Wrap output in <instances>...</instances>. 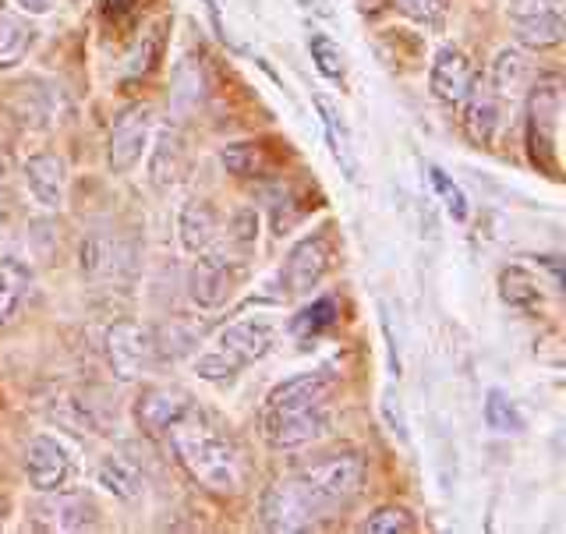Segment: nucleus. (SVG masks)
I'll return each mask as SVG.
<instances>
[{
	"mask_svg": "<svg viewBox=\"0 0 566 534\" xmlns=\"http://www.w3.org/2000/svg\"><path fill=\"white\" fill-rule=\"evenodd\" d=\"M164 436L170 442L177 464H181L202 489L220 492V495L244 489L248 468H244L241 450L206 415L195 411V407L177 415L164 429Z\"/></svg>",
	"mask_w": 566,
	"mask_h": 534,
	"instance_id": "nucleus-1",
	"label": "nucleus"
},
{
	"mask_svg": "<svg viewBox=\"0 0 566 534\" xmlns=\"http://www.w3.org/2000/svg\"><path fill=\"white\" fill-rule=\"evenodd\" d=\"M273 347V329L262 323V318H241V323L227 326L220 333V344L212 354H202L195 362V371L209 383H223V379H234L244 365H255L262 362L265 354Z\"/></svg>",
	"mask_w": 566,
	"mask_h": 534,
	"instance_id": "nucleus-2",
	"label": "nucleus"
},
{
	"mask_svg": "<svg viewBox=\"0 0 566 534\" xmlns=\"http://www.w3.org/2000/svg\"><path fill=\"white\" fill-rule=\"evenodd\" d=\"M329 400H265L262 439L273 450H297L329 432Z\"/></svg>",
	"mask_w": 566,
	"mask_h": 534,
	"instance_id": "nucleus-3",
	"label": "nucleus"
},
{
	"mask_svg": "<svg viewBox=\"0 0 566 534\" xmlns=\"http://www.w3.org/2000/svg\"><path fill=\"white\" fill-rule=\"evenodd\" d=\"M305 482L308 495L315 500L318 513H333L344 510L354 495L361 492L365 485V460L358 453H344V457H329L323 464H312L308 471L297 474Z\"/></svg>",
	"mask_w": 566,
	"mask_h": 534,
	"instance_id": "nucleus-4",
	"label": "nucleus"
},
{
	"mask_svg": "<svg viewBox=\"0 0 566 534\" xmlns=\"http://www.w3.org/2000/svg\"><path fill=\"white\" fill-rule=\"evenodd\" d=\"M556 128H559V85L542 82L531 88V100H527V149H531V159H535V167H542L548 177L559 174Z\"/></svg>",
	"mask_w": 566,
	"mask_h": 534,
	"instance_id": "nucleus-5",
	"label": "nucleus"
},
{
	"mask_svg": "<svg viewBox=\"0 0 566 534\" xmlns=\"http://www.w3.org/2000/svg\"><path fill=\"white\" fill-rule=\"evenodd\" d=\"M323 521L315 500L308 495L305 482L294 474V478H283L273 489H265L262 495V524L270 531H308Z\"/></svg>",
	"mask_w": 566,
	"mask_h": 534,
	"instance_id": "nucleus-6",
	"label": "nucleus"
},
{
	"mask_svg": "<svg viewBox=\"0 0 566 534\" xmlns=\"http://www.w3.org/2000/svg\"><path fill=\"white\" fill-rule=\"evenodd\" d=\"M513 32L531 50L559 46L566 25H563V0H513L510 8Z\"/></svg>",
	"mask_w": 566,
	"mask_h": 534,
	"instance_id": "nucleus-7",
	"label": "nucleus"
},
{
	"mask_svg": "<svg viewBox=\"0 0 566 534\" xmlns=\"http://www.w3.org/2000/svg\"><path fill=\"white\" fill-rule=\"evenodd\" d=\"M149 132H153V111L149 106H128L120 111L111 132V149H106V164L114 174H128L142 153L149 146Z\"/></svg>",
	"mask_w": 566,
	"mask_h": 534,
	"instance_id": "nucleus-8",
	"label": "nucleus"
},
{
	"mask_svg": "<svg viewBox=\"0 0 566 534\" xmlns=\"http://www.w3.org/2000/svg\"><path fill=\"white\" fill-rule=\"evenodd\" d=\"M106 358L114 365V376L120 379H138L156 358V341L149 329L135 323H117L106 333Z\"/></svg>",
	"mask_w": 566,
	"mask_h": 534,
	"instance_id": "nucleus-9",
	"label": "nucleus"
},
{
	"mask_svg": "<svg viewBox=\"0 0 566 534\" xmlns=\"http://www.w3.org/2000/svg\"><path fill=\"white\" fill-rule=\"evenodd\" d=\"M32 517L46 531H85L96 524V506L85 492L53 489L43 492L32 506Z\"/></svg>",
	"mask_w": 566,
	"mask_h": 534,
	"instance_id": "nucleus-10",
	"label": "nucleus"
},
{
	"mask_svg": "<svg viewBox=\"0 0 566 534\" xmlns=\"http://www.w3.org/2000/svg\"><path fill=\"white\" fill-rule=\"evenodd\" d=\"M333 262V244L326 234H308L305 241H297L283 265V283L291 294H312L318 287V280L329 273Z\"/></svg>",
	"mask_w": 566,
	"mask_h": 534,
	"instance_id": "nucleus-11",
	"label": "nucleus"
},
{
	"mask_svg": "<svg viewBox=\"0 0 566 534\" xmlns=\"http://www.w3.org/2000/svg\"><path fill=\"white\" fill-rule=\"evenodd\" d=\"M474 82H478V71H474V64H471V57L464 50L442 46L436 53L432 71H429V88H432L436 100L460 106L474 93Z\"/></svg>",
	"mask_w": 566,
	"mask_h": 534,
	"instance_id": "nucleus-12",
	"label": "nucleus"
},
{
	"mask_svg": "<svg viewBox=\"0 0 566 534\" xmlns=\"http://www.w3.org/2000/svg\"><path fill=\"white\" fill-rule=\"evenodd\" d=\"M25 474L35 492H53V489H67L75 468H71V457L57 439L35 436L25 450Z\"/></svg>",
	"mask_w": 566,
	"mask_h": 534,
	"instance_id": "nucleus-13",
	"label": "nucleus"
},
{
	"mask_svg": "<svg viewBox=\"0 0 566 534\" xmlns=\"http://www.w3.org/2000/svg\"><path fill=\"white\" fill-rule=\"evenodd\" d=\"M234 294V270L223 255H199L188 273V297L199 308H223Z\"/></svg>",
	"mask_w": 566,
	"mask_h": 534,
	"instance_id": "nucleus-14",
	"label": "nucleus"
},
{
	"mask_svg": "<svg viewBox=\"0 0 566 534\" xmlns=\"http://www.w3.org/2000/svg\"><path fill=\"white\" fill-rule=\"evenodd\" d=\"M25 185L32 191V199L40 202L43 209H61L64 206V159L61 156H50V153H40L32 156L25 164Z\"/></svg>",
	"mask_w": 566,
	"mask_h": 534,
	"instance_id": "nucleus-15",
	"label": "nucleus"
},
{
	"mask_svg": "<svg viewBox=\"0 0 566 534\" xmlns=\"http://www.w3.org/2000/svg\"><path fill=\"white\" fill-rule=\"evenodd\" d=\"M177 234H181L185 252H209V244L217 241V212H212V206L202 199H188L181 206V217H177Z\"/></svg>",
	"mask_w": 566,
	"mask_h": 534,
	"instance_id": "nucleus-16",
	"label": "nucleus"
},
{
	"mask_svg": "<svg viewBox=\"0 0 566 534\" xmlns=\"http://www.w3.org/2000/svg\"><path fill=\"white\" fill-rule=\"evenodd\" d=\"M185 170V142L177 132H159L153 156H149V185L156 191H170L177 181H181Z\"/></svg>",
	"mask_w": 566,
	"mask_h": 534,
	"instance_id": "nucleus-17",
	"label": "nucleus"
},
{
	"mask_svg": "<svg viewBox=\"0 0 566 534\" xmlns=\"http://www.w3.org/2000/svg\"><path fill=\"white\" fill-rule=\"evenodd\" d=\"M188 407L191 400L181 389H149V394H142L138 400V421L149 436H164L167 425L181 411H188Z\"/></svg>",
	"mask_w": 566,
	"mask_h": 534,
	"instance_id": "nucleus-18",
	"label": "nucleus"
},
{
	"mask_svg": "<svg viewBox=\"0 0 566 534\" xmlns=\"http://www.w3.org/2000/svg\"><path fill=\"white\" fill-rule=\"evenodd\" d=\"M500 103H495V96L489 93H471L464 100V135L474 142V146L482 149H492L495 142V132H500Z\"/></svg>",
	"mask_w": 566,
	"mask_h": 534,
	"instance_id": "nucleus-19",
	"label": "nucleus"
},
{
	"mask_svg": "<svg viewBox=\"0 0 566 534\" xmlns=\"http://www.w3.org/2000/svg\"><path fill=\"white\" fill-rule=\"evenodd\" d=\"M315 106H318V117H323L333 159L340 164V170L350 177V181H358V156H354V142H350V132H347L340 111H336V106L329 100H323V96H315Z\"/></svg>",
	"mask_w": 566,
	"mask_h": 534,
	"instance_id": "nucleus-20",
	"label": "nucleus"
},
{
	"mask_svg": "<svg viewBox=\"0 0 566 534\" xmlns=\"http://www.w3.org/2000/svg\"><path fill=\"white\" fill-rule=\"evenodd\" d=\"M29 287H32V273L25 262L18 259L0 262V326H8L18 315V308L25 305Z\"/></svg>",
	"mask_w": 566,
	"mask_h": 534,
	"instance_id": "nucleus-21",
	"label": "nucleus"
},
{
	"mask_svg": "<svg viewBox=\"0 0 566 534\" xmlns=\"http://www.w3.org/2000/svg\"><path fill=\"white\" fill-rule=\"evenodd\" d=\"M500 291H503V301L521 312H542V287L538 280L531 276L521 265H510V270L500 273Z\"/></svg>",
	"mask_w": 566,
	"mask_h": 534,
	"instance_id": "nucleus-22",
	"label": "nucleus"
},
{
	"mask_svg": "<svg viewBox=\"0 0 566 534\" xmlns=\"http://www.w3.org/2000/svg\"><path fill=\"white\" fill-rule=\"evenodd\" d=\"M527 75H531V67H527V57L521 50H500V57H495L492 64V88L500 96H517L521 88L527 85Z\"/></svg>",
	"mask_w": 566,
	"mask_h": 534,
	"instance_id": "nucleus-23",
	"label": "nucleus"
},
{
	"mask_svg": "<svg viewBox=\"0 0 566 534\" xmlns=\"http://www.w3.org/2000/svg\"><path fill=\"white\" fill-rule=\"evenodd\" d=\"M485 425L495 436H521L524 432V415L503 389H489L485 394Z\"/></svg>",
	"mask_w": 566,
	"mask_h": 534,
	"instance_id": "nucleus-24",
	"label": "nucleus"
},
{
	"mask_svg": "<svg viewBox=\"0 0 566 534\" xmlns=\"http://www.w3.org/2000/svg\"><path fill=\"white\" fill-rule=\"evenodd\" d=\"M96 482H99L106 492H111V495H117V500H124V503L138 500V492H142V478H138V471L128 468V464H124V460H117V457L103 460L99 471H96Z\"/></svg>",
	"mask_w": 566,
	"mask_h": 534,
	"instance_id": "nucleus-25",
	"label": "nucleus"
},
{
	"mask_svg": "<svg viewBox=\"0 0 566 534\" xmlns=\"http://www.w3.org/2000/svg\"><path fill=\"white\" fill-rule=\"evenodd\" d=\"M32 43V32L22 18L0 14V67H11L25 57V50Z\"/></svg>",
	"mask_w": 566,
	"mask_h": 534,
	"instance_id": "nucleus-26",
	"label": "nucleus"
},
{
	"mask_svg": "<svg viewBox=\"0 0 566 534\" xmlns=\"http://www.w3.org/2000/svg\"><path fill=\"white\" fill-rule=\"evenodd\" d=\"M308 53H312V64L318 67V75H323V78H329V82L344 78V53L326 32H312L308 35Z\"/></svg>",
	"mask_w": 566,
	"mask_h": 534,
	"instance_id": "nucleus-27",
	"label": "nucleus"
},
{
	"mask_svg": "<svg viewBox=\"0 0 566 534\" xmlns=\"http://www.w3.org/2000/svg\"><path fill=\"white\" fill-rule=\"evenodd\" d=\"M220 164L227 174H234V177H255L265 167V156L255 142H238V146H227L220 153Z\"/></svg>",
	"mask_w": 566,
	"mask_h": 534,
	"instance_id": "nucleus-28",
	"label": "nucleus"
},
{
	"mask_svg": "<svg viewBox=\"0 0 566 534\" xmlns=\"http://www.w3.org/2000/svg\"><path fill=\"white\" fill-rule=\"evenodd\" d=\"M336 323V301L329 297H318L315 305H308L305 312H297V318L291 323V329L297 336H318L323 329H329Z\"/></svg>",
	"mask_w": 566,
	"mask_h": 534,
	"instance_id": "nucleus-29",
	"label": "nucleus"
},
{
	"mask_svg": "<svg viewBox=\"0 0 566 534\" xmlns=\"http://www.w3.org/2000/svg\"><path fill=\"white\" fill-rule=\"evenodd\" d=\"M429 177H432V188L439 191V199H442V206H447V212L457 220V223H464L468 220V195L460 191V185L453 181V177H447L439 167H429Z\"/></svg>",
	"mask_w": 566,
	"mask_h": 534,
	"instance_id": "nucleus-30",
	"label": "nucleus"
},
{
	"mask_svg": "<svg viewBox=\"0 0 566 534\" xmlns=\"http://www.w3.org/2000/svg\"><path fill=\"white\" fill-rule=\"evenodd\" d=\"M365 531L368 534H407V531H415V517L403 506H379L365 521Z\"/></svg>",
	"mask_w": 566,
	"mask_h": 534,
	"instance_id": "nucleus-31",
	"label": "nucleus"
},
{
	"mask_svg": "<svg viewBox=\"0 0 566 534\" xmlns=\"http://www.w3.org/2000/svg\"><path fill=\"white\" fill-rule=\"evenodd\" d=\"M403 18H411L418 25H442V18H447V0H389Z\"/></svg>",
	"mask_w": 566,
	"mask_h": 534,
	"instance_id": "nucleus-32",
	"label": "nucleus"
},
{
	"mask_svg": "<svg viewBox=\"0 0 566 534\" xmlns=\"http://www.w3.org/2000/svg\"><path fill=\"white\" fill-rule=\"evenodd\" d=\"M255 238H259V220H255V212L252 209H241L234 223H230V241L241 244L244 252L248 248H255Z\"/></svg>",
	"mask_w": 566,
	"mask_h": 534,
	"instance_id": "nucleus-33",
	"label": "nucleus"
},
{
	"mask_svg": "<svg viewBox=\"0 0 566 534\" xmlns=\"http://www.w3.org/2000/svg\"><path fill=\"white\" fill-rule=\"evenodd\" d=\"M53 4H57V0H18V8L29 14H46V11H53Z\"/></svg>",
	"mask_w": 566,
	"mask_h": 534,
	"instance_id": "nucleus-34",
	"label": "nucleus"
},
{
	"mask_svg": "<svg viewBox=\"0 0 566 534\" xmlns=\"http://www.w3.org/2000/svg\"><path fill=\"white\" fill-rule=\"evenodd\" d=\"M135 8V0H106V11L111 14H128Z\"/></svg>",
	"mask_w": 566,
	"mask_h": 534,
	"instance_id": "nucleus-35",
	"label": "nucleus"
}]
</instances>
